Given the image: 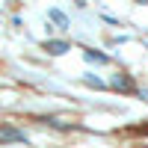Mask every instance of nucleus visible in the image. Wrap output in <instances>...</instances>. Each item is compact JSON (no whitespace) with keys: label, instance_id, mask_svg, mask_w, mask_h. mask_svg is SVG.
I'll list each match as a JSON object with an SVG mask.
<instances>
[{"label":"nucleus","instance_id":"2","mask_svg":"<svg viewBox=\"0 0 148 148\" xmlns=\"http://www.w3.org/2000/svg\"><path fill=\"white\" fill-rule=\"evenodd\" d=\"M113 86L119 92H133V83H130V77H121V74H116L113 77Z\"/></svg>","mask_w":148,"mask_h":148},{"label":"nucleus","instance_id":"3","mask_svg":"<svg viewBox=\"0 0 148 148\" xmlns=\"http://www.w3.org/2000/svg\"><path fill=\"white\" fill-rule=\"evenodd\" d=\"M45 51H51V53L59 56V53H65V51H68V42H47V45H45Z\"/></svg>","mask_w":148,"mask_h":148},{"label":"nucleus","instance_id":"5","mask_svg":"<svg viewBox=\"0 0 148 148\" xmlns=\"http://www.w3.org/2000/svg\"><path fill=\"white\" fill-rule=\"evenodd\" d=\"M51 21H56L59 27H65V15H62V12H56V9L51 12Z\"/></svg>","mask_w":148,"mask_h":148},{"label":"nucleus","instance_id":"4","mask_svg":"<svg viewBox=\"0 0 148 148\" xmlns=\"http://www.w3.org/2000/svg\"><path fill=\"white\" fill-rule=\"evenodd\" d=\"M86 59H89V62H107V53H98V51H86Z\"/></svg>","mask_w":148,"mask_h":148},{"label":"nucleus","instance_id":"1","mask_svg":"<svg viewBox=\"0 0 148 148\" xmlns=\"http://www.w3.org/2000/svg\"><path fill=\"white\" fill-rule=\"evenodd\" d=\"M0 142H24V133L15 127H0Z\"/></svg>","mask_w":148,"mask_h":148},{"label":"nucleus","instance_id":"6","mask_svg":"<svg viewBox=\"0 0 148 148\" xmlns=\"http://www.w3.org/2000/svg\"><path fill=\"white\" fill-rule=\"evenodd\" d=\"M142 98H145V101H148V89H145V92H142Z\"/></svg>","mask_w":148,"mask_h":148}]
</instances>
